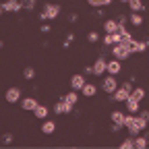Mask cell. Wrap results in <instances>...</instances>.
Wrapping results in <instances>:
<instances>
[{
	"instance_id": "1",
	"label": "cell",
	"mask_w": 149,
	"mask_h": 149,
	"mask_svg": "<svg viewBox=\"0 0 149 149\" xmlns=\"http://www.w3.org/2000/svg\"><path fill=\"white\" fill-rule=\"evenodd\" d=\"M124 128L128 130L130 137H137V135H141L143 130L147 128V122H145L139 114H133V116H126V118H124Z\"/></svg>"
},
{
	"instance_id": "2",
	"label": "cell",
	"mask_w": 149,
	"mask_h": 149,
	"mask_svg": "<svg viewBox=\"0 0 149 149\" xmlns=\"http://www.w3.org/2000/svg\"><path fill=\"white\" fill-rule=\"evenodd\" d=\"M110 52L114 54V58H118V60H126V58H130V54H133V48H130L128 44H114Z\"/></svg>"
},
{
	"instance_id": "3",
	"label": "cell",
	"mask_w": 149,
	"mask_h": 149,
	"mask_svg": "<svg viewBox=\"0 0 149 149\" xmlns=\"http://www.w3.org/2000/svg\"><path fill=\"white\" fill-rule=\"evenodd\" d=\"M58 13H60V6L58 4H46L44 6V13L40 15V19H42V21H52V19H56V17H58Z\"/></svg>"
},
{
	"instance_id": "4",
	"label": "cell",
	"mask_w": 149,
	"mask_h": 149,
	"mask_svg": "<svg viewBox=\"0 0 149 149\" xmlns=\"http://www.w3.org/2000/svg\"><path fill=\"white\" fill-rule=\"evenodd\" d=\"M72 110H74V104L66 102L64 97H60L58 102L54 104V112H56V114H70Z\"/></svg>"
},
{
	"instance_id": "5",
	"label": "cell",
	"mask_w": 149,
	"mask_h": 149,
	"mask_svg": "<svg viewBox=\"0 0 149 149\" xmlns=\"http://www.w3.org/2000/svg\"><path fill=\"white\" fill-rule=\"evenodd\" d=\"M102 89L106 91V93H114L116 89H118V83H116V74H108V77L102 81Z\"/></svg>"
},
{
	"instance_id": "6",
	"label": "cell",
	"mask_w": 149,
	"mask_h": 149,
	"mask_svg": "<svg viewBox=\"0 0 149 149\" xmlns=\"http://www.w3.org/2000/svg\"><path fill=\"white\" fill-rule=\"evenodd\" d=\"M106 70H108V62H106L104 56H100V58L93 62V74H97V77H100V74H104Z\"/></svg>"
},
{
	"instance_id": "7",
	"label": "cell",
	"mask_w": 149,
	"mask_h": 149,
	"mask_svg": "<svg viewBox=\"0 0 149 149\" xmlns=\"http://www.w3.org/2000/svg\"><path fill=\"white\" fill-rule=\"evenodd\" d=\"M6 102L8 104H17V102H21V89L19 87H10L8 91H6Z\"/></svg>"
},
{
	"instance_id": "8",
	"label": "cell",
	"mask_w": 149,
	"mask_h": 149,
	"mask_svg": "<svg viewBox=\"0 0 149 149\" xmlns=\"http://www.w3.org/2000/svg\"><path fill=\"white\" fill-rule=\"evenodd\" d=\"M128 95H130V91H126L124 87H118L114 93H112V97H110V100H112V102H126Z\"/></svg>"
},
{
	"instance_id": "9",
	"label": "cell",
	"mask_w": 149,
	"mask_h": 149,
	"mask_svg": "<svg viewBox=\"0 0 149 149\" xmlns=\"http://www.w3.org/2000/svg\"><path fill=\"white\" fill-rule=\"evenodd\" d=\"M85 83H87V81H85V74H72V79H70V87H72L74 91H81Z\"/></svg>"
},
{
	"instance_id": "10",
	"label": "cell",
	"mask_w": 149,
	"mask_h": 149,
	"mask_svg": "<svg viewBox=\"0 0 149 149\" xmlns=\"http://www.w3.org/2000/svg\"><path fill=\"white\" fill-rule=\"evenodd\" d=\"M2 8H4V13H15V10H21L23 4H21V0H6Z\"/></svg>"
},
{
	"instance_id": "11",
	"label": "cell",
	"mask_w": 149,
	"mask_h": 149,
	"mask_svg": "<svg viewBox=\"0 0 149 149\" xmlns=\"http://www.w3.org/2000/svg\"><path fill=\"white\" fill-rule=\"evenodd\" d=\"M37 106H40V102L33 100V97H21V108L27 110V112H33Z\"/></svg>"
},
{
	"instance_id": "12",
	"label": "cell",
	"mask_w": 149,
	"mask_h": 149,
	"mask_svg": "<svg viewBox=\"0 0 149 149\" xmlns=\"http://www.w3.org/2000/svg\"><path fill=\"white\" fill-rule=\"evenodd\" d=\"M110 116H112V122H114L116 126H120V128L124 126V118H126V114H124V112H120V110H114Z\"/></svg>"
},
{
	"instance_id": "13",
	"label": "cell",
	"mask_w": 149,
	"mask_h": 149,
	"mask_svg": "<svg viewBox=\"0 0 149 149\" xmlns=\"http://www.w3.org/2000/svg\"><path fill=\"white\" fill-rule=\"evenodd\" d=\"M120 70H122V64H120L118 58H114V60H110V62H108V70H106L108 74H118Z\"/></svg>"
},
{
	"instance_id": "14",
	"label": "cell",
	"mask_w": 149,
	"mask_h": 149,
	"mask_svg": "<svg viewBox=\"0 0 149 149\" xmlns=\"http://www.w3.org/2000/svg\"><path fill=\"white\" fill-rule=\"evenodd\" d=\"M124 104H126V110L130 112V114H139V110H141V106H139V102H137V100H133V97L128 95V100H126Z\"/></svg>"
},
{
	"instance_id": "15",
	"label": "cell",
	"mask_w": 149,
	"mask_h": 149,
	"mask_svg": "<svg viewBox=\"0 0 149 149\" xmlns=\"http://www.w3.org/2000/svg\"><path fill=\"white\" fill-rule=\"evenodd\" d=\"M104 44H106V46L120 44V33H118V31H116V33H106V37H104Z\"/></svg>"
},
{
	"instance_id": "16",
	"label": "cell",
	"mask_w": 149,
	"mask_h": 149,
	"mask_svg": "<svg viewBox=\"0 0 149 149\" xmlns=\"http://www.w3.org/2000/svg\"><path fill=\"white\" fill-rule=\"evenodd\" d=\"M104 31L106 33H116L118 31V21L116 19H108V21L104 23Z\"/></svg>"
},
{
	"instance_id": "17",
	"label": "cell",
	"mask_w": 149,
	"mask_h": 149,
	"mask_svg": "<svg viewBox=\"0 0 149 149\" xmlns=\"http://www.w3.org/2000/svg\"><path fill=\"white\" fill-rule=\"evenodd\" d=\"M81 91H83V95H85V97H93V95H95V91H97V87L93 85V83H85Z\"/></svg>"
},
{
	"instance_id": "18",
	"label": "cell",
	"mask_w": 149,
	"mask_h": 149,
	"mask_svg": "<svg viewBox=\"0 0 149 149\" xmlns=\"http://www.w3.org/2000/svg\"><path fill=\"white\" fill-rule=\"evenodd\" d=\"M33 116H35V118H40V120H44V118L48 116V108L40 104V106H37V108L33 110Z\"/></svg>"
},
{
	"instance_id": "19",
	"label": "cell",
	"mask_w": 149,
	"mask_h": 149,
	"mask_svg": "<svg viewBox=\"0 0 149 149\" xmlns=\"http://www.w3.org/2000/svg\"><path fill=\"white\" fill-rule=\"evenodd\" d=\"M130 48H133V52H139V54L147 50L145 42H139V40H135V37H133V42H130Z\"/></svg>"
},
{
	"instance_id": "20",
	"label": "cell",
	"mask_w": 149,
	"mask_h": 149,
	"mask_svg": "<svg viewBox=\"0 0 149 149\" xmlns=\"http://www.w3.org/2000/svg\"><path fill=\"white\" fill-rule=\"evenodd\" d=\"M130 97L137 100V102H141V100L145 97V89H143V87H133V91H130Z\"/></svg>"
},
{
	"instance_id": "21",
	"label": "cell",
	"mask_w": 149,
	"mask_h": 149,
	"mask_svg": "<svg viewBox=\"0 0 149 149\" xmlns=\"http://www.w3.org/2000/svg\"><path fill=\"white\" fill-rule=\"evenodd\" d=\"M128 23H133L135 27L143 25V17H141V13H130V17H128Z\"/></svg>"
},
{
	"instance_id": "22",
	"label": "cell",
	"mask_w": 149,
	"mask_h": 149,
	"mask_svg": "<svg viewBox=\"0 0 149 149\" xmlns=\"http://www.w3.org/2000/svg\"><path fill=\"white\" fill-rule=\"evenodd\" d=\"M128 6L133 8V13H143L145 10V6H143L141 0H128Z\"/></svg>"
},
{
	"instance_id": "23",
	"label": "cell",
	"mask_w": 149,
	"mask_h": 149,
	"mask_svg": "<svg viewBox=\"0 0 149 149\" xmlns=\"http://www.w3.org/2000/svg\"><path fill=\"white\" fill-rule=\"evenodd\" d=\"M56 130V124L52 122V120H46L44 124H42V133H46V135H52Z\"/></svg>"
},
{
	"instance_id": "24",
	"label": "cell",
	"mask_w": 149,
	"mask_h": 149,
	"mask_svg": "<svg viewBox=\"0 0 149 149\" xmlns=\"http://www.w3.org/2000/svg\"><path fill=\"white\" fill-rule=\"evenodd\" d=\"M145 147H147V137H145V135H143V137L137 135V137H135V149H145Z\"/></svg>"
},
{
	"instance_id": "25",
	"label": "cell",
	"mask_w": 149,
	"mask_h": 149,
	"mask_svg": "<svg viewBox=\"0 0 149 149\" xmlns=\"http://www.w3.org/2000/svg\"><path fill=\"white\" fill-rule=\"evenodd\" d=\"M62 97H64L66 102H70V104H77V102H79V97H77V91H74V89H72L70 93H66V95H62Z\"/></svg>"
},
{
	"instance_id": "26",
	"label": "cell",
	"mask_w": 149,
	"mask_h": 149,
	"mask_svg": "<svg viewBox=\"0 0 149 149\" xmlns=\"http://www.w3.org/2000/svg\"><path fill=\"white\" fill-rule=\"evenodd\" d=\"M23 77H25L27 81H31V79L35 77V68H33V66H27V68L23 70Z\"/></svg>"
},
{
	"instance_id": "27",
	"label": "cell",
	"mask_w": 149,
	"mask_h": 149,
	"mask_svg": "<svg viewBox=\"0 0 149 149\" xmlns=\"http://www.w3.org/2000/svg\"><path fill=\"white\" fill-rule=\"evenodd\" d=\"M120 147H122V149H135V137H128L126 141H122Z\"/></svg>"
},
{
	"instance_id": "28",
	"label": "cell",
	"mask_w": 149,
	"mask_h": 149,
	"mask_svg": "<svg viewBox=\"0 0 149 149\" xmlns=\"http://www.w3.org/2000/svg\"><path fill=\"white\" fill-rule=\"evenodd\" d=\"M35 2H37V0H21V4H23L25 10H33L35 8Z\"/></svg>"
},
{
	"instance_id": "29",
	"label": "cell",
	"mask_w": 149,
	"mask_h": 149,
	"mask_svg": "<svg viewBox=\"0 0 149 149\" xmlns=\"http://www.w3.org/2000/svg\"><path fill=\"white\" fill-rule=\"evenodd\" d=\"M87 40H89L91 44H95V42L100 40V33H97V31H89V33H87Z\"/></svg>"
},
{
	"instance_id": "30",
	"label": "cell",
	"mask_w": 149,
	"mask_h": 149,
	"mask_svg": "<svg viewBox=\"0 0 149 149\" xmlns=\"http://www.w3.org/2000/svg\"><path fill=\"white\" fill-rule=\"evenodd\" d=\"M116 21H118V25L126 27V23H128V17H124V15H118V17H116Z\"/></svg>"
},
{
	"instance_id": "31",
	"label": "cell",
	"mask_w": 149,
	"mask_h": 149,
	"mask_svg": "<svg viewBox=\"0 0 149 149\" xmlns=\"http://www.w3.org/2000/svg\"><path fill=\"white\" fill-rule=\"evenodd\" d=\"M139 116H141V118L149 124V110H139Z\"/></svg>"
},
{
	"instance_id": "32",
	"label": "cell",
	"mask_w": 149,
	"mask_h": 149,
	"mask_svg": "<svg viewBox=\"0 0 149 149\" xmlns=\"http://www.w3.org/2000/svg\"><path fill=\"white\" fill-rule=\"evenodd\" d=\"M83 74H93V66H85L83 68Z\"/></svg>"
},
{
	"instance_id": "33",
	"label": "cell",
	"mask_w": 149,
	"mask_h": 149,
	"mask_svg": "<svg viewBox=\"0 0 149 149\" xmlns=\"http://www.w3.org/2000/svg\"><path fill=\"white\" fill-rule=\"evenodd\" d=\"M2 139H4V143H10V141H13V135H10V133H6Z\"/></svg>"
},
{
	"instance_id": "34",
	"label": "cell",
	"mask_w": 149,
	"mask_h": 149,
	"mask_svg": "<svg viewBox=\"0 0 149 149\" xmlns=\"http://www.w3.org/2000/svg\"><path fill=\"white\" fill-rule=\"evenodd\" d=\"M95 17H97V19H102V17H104V10H102V8H97V10H95Z\"/></svg>"
},
{
	"instance_id": "35",
	"label": "cell",
	"mask_w": 149,
	"mask_h": 149,
	"mask_svg": "<svg viewBox=\"0 0 149 149\" xmlns=\"http://www.w3.org/2000/svg\"><path fill=\"white\" fill-rule=\"evenodd\" d=\"M143 42H145V46H147V48H149V37H147V40H143Z\"/></svg>"
},
{
	"instance_id": "36",
	"label": "cell",
	"mask_w": 149,
	"mask_h": 149,
	"mask_svg": "<svg viewBox=\"0 0 149 149\" xmlns=\"http://www.w3.org/2000/svg\"><path fill=\"white\" fill-rule=\"evenodd\" d=\"M145 137H147V147H149V133H145Z\"/></svg>"
},
{
	"instance_id": "37",
	"label": "cell",
	"mask_w": 149,
	"mask_h": 149,
	"mask_svg": "<svg viewBox=\"0 0 149 149\" xmlns=\"http://www.w3.org/2000/svg\"><path fill=\"white\" fill-rule=\"evenodd\" d=\"M2 13H4V8H2V6H0V15H2Z\"/></svg>"
},
{
	"instance_id": "38",
	"label": "cell",
	"mask_w": 149,
	"mask_h": 149,
	"mask_svg": "<svg viewBox=\"0 0 149 149\" xmlns=\"http://www.w3.org/2000/svg\"><path fill=\"white\" fill-rule=\"evenodd\" d=\"M120 2H128V0H120Z\"/></svg>"
}]
</instances>
